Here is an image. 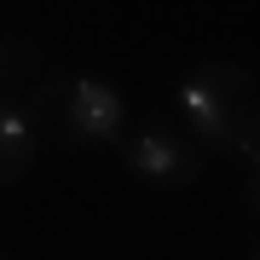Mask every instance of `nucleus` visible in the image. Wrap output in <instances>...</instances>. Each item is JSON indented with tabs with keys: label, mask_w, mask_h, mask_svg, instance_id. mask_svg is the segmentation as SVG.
Wrapping results in <instances>:
<instances>
[{
	"label": "nucleus",
	"mask_w": 260,
	"mask_h": 260,
	"mask_svg": "<svg viewBox=\"0 0 260 260\" xmlns=\"http://www.w3.org/2000/svg\"><path fill=\"white\" fill-rule=\"evenodd\" d=\"M179 110L203 150L220 156H260V75L232 58H208L185 70Z\"/></svg>",
	"instance_id": "f257e3e1"
},
{
	"label": "nucleus",
	"mask_w": 260,
	"mask_h": 260,
	"mask_svg": "<svg viewBox=\"0 0 260 260\" xmlns=\"http://www.w3.org/2000/svg\"><path fill=\"white\" fill-rule=\"evenodd\" d=\"M29 121L41 139L64 145V150H99V145H121L127 133V104L104 75H64L47 70L23 99Z\"/></svg>",
	"instance_id": "f03ea898"
},
{
	"label": "nucleus",
	"mask_w": 260,
	"mask_h": 260,
	"mask_svg": "<svg viewBox=\"0 0 260 260\" xmlns=\"http://www.w3.org/2000/svg\"><path fill=\"white\" fill-rule=\"evenodd\" d=\"M121 162H127V174H139L145 185H162V191H179V185L203 179L197 133L185 121H168V116H150V121L121 133Z\"/></svg>",
	"instance_id": "7ed1b4c3"
},
{
	"label": "nucleus",
	"mask_w": 260,
	"mask_h": 260,
	"mask_svg": "<svg viewBox=\"0 0 260 260\" xmlns=\"http://www.w3.org/2000/svg\"><path fill=\"white\" fill-rule=\"evenodd\" d=\"M35 150H41V133L29 121V110L23 104H0V185H18L35 168Z\"/></svg>",
	"instance_id": "20e7f679"
},
{
	"label": "nucleus",
	"mask_w": 260,
	"mask_h": 260,
	"mask_svg": "<svg viewBox=\"0 0 260 260\" xmlns=\"http://www.w3.org/2000/svg\"><path fill=\"white\" fill-rule=\"evenodd\" d=\"M41 75H47V64H41V52L29 41L0 35V104H23Z\"/></svg>",
	"instance_id": "39448f33"
},
{
	"label": "nucleus",
	"mask_w": 260,
	"mask_h": 260,
	"mask_svg": "<svg viewBox=\"0 0 260 260\" xmlns=\"http://www.w3.org/2000/svg\"><path fill=\"white\" fill-rule=\"evenodd\" d=\"M243 203H249V214L260 220V156H254V168H249V179H243Z\"/></svg>",
	"instance_id": "423d86ee"
},
{
	"label": "nucleus",
	"mask_w": 260,
	"mask_h": 260,
	"mask_svg": "<svg viewBox=\"0 0 260 260\" xmlns=\"http://www.w3.org/2000/svg\"><path fill=\"white\" fill-rule=\"evenodd\" d=\"M249 260H260V243H254V254H249Z\"/></svg>",
	"instance_id": "0eeeda50"
},
{
	"label": "nucleus",
	"mask_w": 260,
	"mask_h": 260,
	"mask_svg": "<svg viewBox=\"0 0 260 260\" xmlns=\"http://www.w3.org/2000/svg\"><path fill=\"white\" fill-rule=\"evenodd\" d=\"M0 260H6V254H0Z\"/></svg>",
	"instance_id": "6e6552de"
}]
</instances>
